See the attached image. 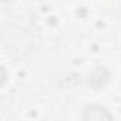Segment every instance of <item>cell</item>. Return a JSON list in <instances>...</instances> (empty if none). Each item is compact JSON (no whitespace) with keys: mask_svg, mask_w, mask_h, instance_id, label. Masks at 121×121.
<instances>
[{"mask_svg":"<svg viewBox=\"0 0 121 121\" xmlns=\"http://www.w3.org/2000/svg\"><path fill=\"white\" fill-rule=\"evenodd\" d=\"M83 118H84V120H111L112 115H111L105 108L91 105V107H88L87 110H84Z\"/></svg>","mask_w":121,"mask_h":121,"instance_id":"obj_1","label":"cell"}]
</instances>
